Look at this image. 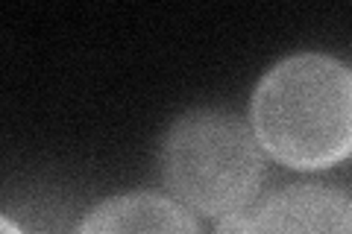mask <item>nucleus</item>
<instances>
[{
	"instance_id": "obj_1",
	"label": "nucleus",
	"mask_w": 352,
	"mask_h": 234,
	"mask_svg": "<svg viewBox=\"0 0 352 234\" xmlns=\"http://www.w3.org/2000/svg\"><path fill=\"white\" fill-rule=\"evenodd\" d=\"M252 132L294 170H323L352 155V68L323 53L282 59L252 94Z\"/></svg>"
},
{
	"instance_id": "obj_2",
	"label": "nucleus",
	"mask_w": 352,
	"mask_h": 234,
	"mask_svg": "<svg viewBox=\"0 0 352 234\" xmlns=\"http://www.w3.org/2000/svg\"><path fill=\"white\" fill-rule=\"evenodd\" d=\"M159 170L182 208L206 217L238 214L264 179L261 143L244 120L226 111H188L162 141Z\"/></svg>"
},
{
	"instance_id": "obj_3",
	"label": "nucleus",
	"mask_w": 352,
	"mask_h": 234,
	"mask_svg": "<svg viewBox=\"0 0 352 234\" xmlns=\"http://www.w3.org/2000/svg\"><path fill=\"white\" fill-rule=\"evenodd\" d=\"M250 234H352V199L317 182L282 187L250 217Z\"/></svg>"
},
{
	"instance_id": "obj_4",
	"label": "nucleus",
	"mask_w": 352,
	"mask_h": 234,
	"mask_svg": "<svg viewBox=\"0 0 352 234\" xmlns=\"http://www.w3.org/2000/svg\"><path fill=\"white\" fill-rule=\"evenodd\" d=\"M74 234H200V229L170 196L124 194L97 205Z\"/></svg>"
},
{
	"instance_id": "obj_5",
	"label": "nucleus",
	"mask_w": 352,
	"mask_h": 234,
	"mask_svg": "<svg viewBox=\"0 0 352 234\" xmlns=\"http://www.w3.org/2000/svg\"><path fill=\"white\" fill-rule=\"evenodd\" d=\"M217 234H250V217L247 214H229V217H220V226Z\"/></svg>"
},
{
	"instance_id": "obj_6",
	"label": "nucleus",
	"mask_w": 352,
	"mask_h": 234,
	"mask_svg": "<svg viewBox=\"0 0 352 234\" xmlns=\"http://www.w3.org/2000/svg\"><path fill=\"white\" fill-rule=\"evenodd\" d=\"M0 234H24V229H18L12 220L3 217V220H0Z\"/></svg>"
}]
</instances>
